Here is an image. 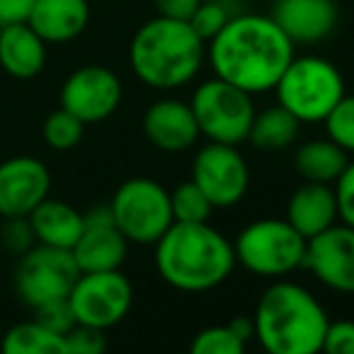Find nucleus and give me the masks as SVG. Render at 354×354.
I'll return each mask as SVG.
<instances>
[{
	"label": "nucleus",
	"instance_id": "b1692460",
	"mask_svg": "<svg viewBox=\"0 0 354 354\" xmlns=\"http://www.w3.org/2000/svg\"><path fill=\"white\" fill-rule=\"evenodd\" d=\"M0 354H68L66 335H56L37 321L17 323L5 333Z\"/></svg>",
	"mask_w": 354,
	"mask_h": 354
},
{
	"label": "nucleus",
	"instance_id": "f03ea898",
	"mask_svg": "<svg viewBox=\"0 0 354 354\" xmlns=\"http://www.w3.org/2000/svg\"><path fill=\"white\" fill-rule=\"evenodd\" d=\"M154 263L169 287L201 294L227 282L236 266L234 243L207 222H174L154 243Z\"/></svg>",
	"mask_w": 354,
	"mask_h": 354
},
{
	"label": "nucleus",
	"instance_id": "f8f14e48",
	"mask_svg": "<svg viewBox=\"0 0 354 354\" xmlns=\"http://www.w3.org/2000/svg\"><path fill=\"white\" fill-rule=\"evenodd\" d=\"M123 84L111 68L82 66L66 77L61 87V106L84 126L102 123L118 111Z\"/></svg>",
	"mask_w": 354,
	"mask_h": 354
},
{
	"label": "nucleus",
	"instance_id": "6ab92c4d",
	"mask_svg": "<svg viewBox=\"0 0 354 354\" xmlns=\"http://www.w3.org/2000/svg\"><path fill=\"white\" fill-rule=\"evenodd\" d=\"M287 219L304 239H313L316 234L326 232L328 227L337 224V207L333 186L328 183L304 181L292 193L287 203Z\"/></svg>",
	"mask_w": 354,
	"mask_h": 354
},
{
	"label": "nucleus",
	"instance_id": "2f4dec72",
	"mask_svg": "<svg viewBox=\"0 0 354 354\" xmlns=\"http://www.w3.org/2000/svg\"><path fill=\"white\" fill-rule=\"evenodd\" d=\"M333 196H335L337 222L354 229V162L342 169V174L333 183Z\"/></svg>",
	"mask_w": 354,
	"mask_h": 354
},
{
	"label": "nucleus",
	"instance_id": "0eeeda50",
	"mask_svg": "<svg viewBox=\"0 0 354 354\" xmlns=\"http://www.w3.org/2000/svg\"><path fill=\"white\" fill-rule=\"evenodd\" d=\"M188 104L196 116L198 131L207 138V142L239 147L248 140V131H251L253 116H256L253 94L219 77H212L198 84Z\"/></svg>",
	"mask_w": 354,
	"mask_h": 354
},
{
	"label": "nucleus",
	"instance_id": "393cba45",
	"mask_svg": "<svg viewBox=\"0 0 354 354\" xmlns=\"http://www.w3.org/2000/svg\"><path fill=\"white\" fill-rule=\"evenodd\" d=\"M174 222H210L212 203L193 181H183L169 193Z\"/></svg>",
	"mask_w": 354,
	"mask_h": 354
},
{
	"label": "nucleus",
	"instance_id": "4be33fe9",
	"mask_svg": "<svg viewBox=\"0 0 354 354\" xmlns=\"http://www.w3.org/2000/svg\"><path fill=\"white\" fill-rule=\"evenodd\" d=\"M350 164V154L337 147L330 138H316V140L304 142L294 154V169L304 181L311 183H328L333 186L342 169Z\"/></svg>",
	"mask_w": 354,
	"mask_h": 354
},
{
	"label": "nucleus",
	"instance_id": "bb28decb",
	"mask_svg": "<svg viewBox=\"0 0 354 354\" xmlns=\"http://www.w3.org/2000/svg\"><path fill=\"white\" fill-rule=\"evenodd\" d=\"M326 138H330L347 154H354V94H345L323 118Z\"/></svg>",
	"mask_w": 354,
	"mask_h": 354
},
{
	"label": "nucleus",
	"instance_id": "dca6fc26",
	"mask_svg": "<svg viewBox=\"0 0 354 354\" xmlns=\"http://www.w3.org/2000/svg\"><path fill=\"white\" fill-rule=\"evenodd\" d=\"M142 133L149 145L171 154L186 152L201 138L191 104L181 99H159L149 104L142 116Z\"/></svg>",
	"mask_w": 354,
	"mask_h": 354
},
{
	"label": "nucleus",
	"instance_id": "423d86ee",
	"mask_svg": "<svg viewBox=\"0 0 354 354\" xmlns=\"http://www.w3.org/2000/svg\"><path fill=\"white\" fill-rule=\"evenodd\" d=\"M234 243L236 263L258 277H284L304 266L306 239L287 219H256L239 232Z\"/></svg>",
	"mask_w": 354,
	"mask_h": 354
},
{
	"label": "nucleus",
	"instance_id": "9b49d317",
	"mask_svg": "<svg viewBox=\"0 0 354 354\" xmlns=\"http://www.w3.org/2000/svg\"><path fill=\"white\" fill-rule=\"evenodd\" d=\"M191 181L205 193L212 207H234L248 193L251 171L239 147L207 142L193 157Z\"/></svg>",
	"mask_w": 354,
	"mask_h": 354
},
{
	"label": "nucleus",
	"instance_id": "72a5a7b5",
	"mask_svg": "<svg viewBox=\"0 0 354 354\" xmlns=\"http://www.w3.org/2000/svg\"><path fill=\"white\" fill-rule=\"evenodd\" d=\"M321 354H354V321L340 318L328 323Z\"/></svg>",
	"mask_w": 354,
	"mask_h": 354
},
{
	"label": "nucleus",
	"instance_id": "f3484780",
	"mask_svg": "<svg viewBox=\"0 0 354 354\" xmlns=\"http://www.w3.org/2000/svg\"><path fill=\"white\" fill-rule=\"evenodd\" d=\"M92 10L87 0H34L27 24L46 44H71L87 29Z\"/></svg>",
	"mask_w": 354,
	"mask_h": 354
},
{
	"label": "nucleus",
	"instance_id": "aec40b11",
	"mask_svg": "<svg viewBox=\"0 0 354 354\" xmlns=\"http://www.w3.org/2000/svg\"><path fill=\"white\" fill-rule=\"evenodd\" d=\"M46 66V44L27 22L0 27V68L15 80H34Z\"/></svg>",
	"mask_w": 354,
	"mask_h": 354
},
{
	"label": "nucleus",
	"instance_id": "cd10ccee",
	"mask_svg": "<svg viewBox=\"0 0 354 354\" xmlns=\"http://www.w3.org/2000/svg\"><path fill=\"white\" fill-rule=\"evenodd\" d=\"M188 354H246V342L234 335L229 326H212L193 337Z\"/></svg>",
	"mask_w": 354,
	"mask_h": 354
},
{
	"label": "nucleus",
	"instance_id": "5701e85b",
	"mask_svg": "<svg viewBox=\"0 0 354 354\" xmlns=\"http://www.w3.org/2000/svg\"><path fill=\"white\" fill-rule=\"evenodd\" d=\"M299 131H301V123L287 109L275 104V106L256 111L246 142H251L253 147L263 149V152H280V149H287L297 142Z\"/></svg>",
	"mask_w": 354,
	"mask_h": 354
},
{
	"label": "nucleus",
	"instance_id": "6e6552de",
	"mask_svg": "<svg viewBox=\"0 0 354 354\" xmlns=\"http://www.w3.org/2000/svg\"><path fill=\"white\" fill-rule=\"evenodd\" d=\"M109 207L118 232L126 236L128 243H157L174 224L169 191L147 176L123 181L113 193Z\"/></svg>",
	"mask_w": 354,
	"mask_h": 354
},
{
	"label": "nucleus",
	"instance_id": "39448f33",
	"mask_svg": "<svg viewBox=\"0 0 354 354\" xmlns=\"http://www.w3.org/2000/svg\"><path fill=\"white\" fill-rule=\"evenodd\" d=\"M277 104L299 123H323L330 109L345 97L340 68L323 56H294L277 80Z\"/></svg>",
	"mask_w": 354,
	"mask_h": 354
},
{
	"label": "nucleus",
	"instance_id": "c9c22d12",
	"mask_svg": "<svg viewBox=\"0 0 354 354\" xmlns=\"http://www.w3.org/2000/svg\"><path fill=\"white\" fill-rule=\"evenodd\" d=\"M32 5L34 0H0V27H8V24L15 22H27Z\"/></svg>",
	"mask_w": 354,
	"mask_h": 354
},
{
	"label": "nucleus",
	"instance_id": "7c9ffc66",
	"mask_svg": "<svg viewBox=\"0 0 354 354\" xmlns=\"http://www.w3.org/2000/svg\"><path fill=\"white\" fill-rule=\"evenodd\" d=\"M106 330L92 326L75 323L66 333V347L68 354H104L106 352Z\"/></svg>",
	"mask_w": 354,
	"mask_h": 354
},
{
	"label": "nucleus",
	"instance_id": "9d476101",
	"mask_svg": "<svg viewBox=\"0 0 354 354\" xmlns=\"http://www.w3.org/2000/svg\"><path fill=\"white\" fill-rule=\"evenodd\" d=\"M75 321L92 328L118 326L133 306V284L121 270L80 272L68 294Z\"/></svg>",
	"mask_w": 354,
	"mask_h": 354
},
{
	"label": "nucleus",
	"instance_id": "c85d7f7f",
	"mask_svg": "<svg viewBox=\"0 0 354 354\" xmlns=\"http://www.w3.org/2000/svg\"><path fill=\"white\" fill-rule=\"evenodd\" d=\"M229 17H232V12H229V8L224 3H219V0H203L188 22L196 29L198 37L207 44L227 24Z\"/></svg>",
	"mask_w": 354,
	"mask_h": 354
},
{
	"label": "nucleus",
	"instance_id": "412c9836",
	"mask_svg": "<svg viewBox=\"0 0 354 354\" xmlns=\"http://www.w3.org/2000/svg\"><path fill=\"white\" fill-rule=\"evenodd\" d=\"M27 219L37 243L53 246V248H66V251H71L75 243H77L80 234L84 229L82 212L75 210L73 205H68L63 201H53V198H46V201L39 203L27 214Z\"/></svg>",
	"mask_w": 354,
	"mask_h": 354
},
{
	"label": "nucleus",
	"instance_id": "a878e982",
	"mask_svg": "<svg viewBox=\"0 0 354 354\" xmlns=\"http://www.w3.org/2000/svg\"><path fill=\"white\" fill-rule=\"evenodd\" d=\"M41 136L46 145L56 152H68V149L77 147L80 140L84 136V123L77 121L71 111H66L63 106H58L56 111H51L46 116L41 126Z\"/></svg>",
	"mask_w": 354,
	"mask_h": 354
},
{
	"label": "nucleus",
	"instance_id": "473e14b6",
	"mask_svg": "<svg viewBox=\"0 0 354 354\" xmlns=\"http://www.w3.org/2000/svg\"><path fill=\"white\" fill-rule=\"evenodd\" d=\"M0 239H3V246L8 248L10 253H15V256H22V253H27L29 248L37 243L27 217H8L5 219L3 229H0Z\"/></svg>",
	"mask_w": 354,
	"mask_h": 354
},
{
	"label": "nucleus",
	"instance_id": "1a4fd4ad",
	"mask_svg": "<svg viewBox=\"0 0 354 354\" xmlns=\"http://www.w3.org/2000/svg\"><path fill=\"white\" fill-rule=\"evenodd\" d=\"M77 277L80 268L71 251L34 243L27 253L19 256L15 289L27 306L37 308L56 299H68Z\"/></svg>",
	"mask_w": 354,
	"mask_h": 354
},
{
	"label": "nucleus",
	"instance_id": "f704fd0d",
	"mask_svg": "<svg viewBox=\"0 0 354 354\" xmlns=\"http://www.w3.org/2000/svg\"><path fill=\"white\" fill-rule=\"evenodd\" d=\"M201 3L203 0H152V8L159 17L183 19V22H188Z\"/></svg>",
	"mask_w": 354,
	"mask_h": 354
},
{
	"label": "nucleus",
	"instance_id": "c756f323",
	"mask_svg": "<svg viewBox=\"0 0 354 354\" xmlns=\"http://www.w3.org/2000/svg\"><path fill=\"white\" fill-rule=\"evenodd\" d=\"M34 321L46 330L56 333V335H66L68 330L75 326V313L68 304V299H56V301L41 304L34 308Z\"/></svg>",
	"mask_w": 354,
	"mask_h": 354
},
{
	"label": "nucleus",
	"instance_id": "e433bc0d",
	"mask_svg": "<svg viewBox=\"0 0 354 354\" xmlns=\"http://www.w3.org/2000/svg\"><path fill=\"white\" fill-rule=\"evenodd\" d=\"M227 326H229V330H232L236 337H241L243 342L253 340V318H248V316H236L232 323H227Z\"/></svg>",
	"mask_w": 354,
	"mask_h": 354
},
{
	"label": "nucleus",
	"instance_id": "f257e3e1",
	"mask_svg": "<svg viewBox=\"0 0 354 354\" xmlns=\"http://www.w3.org/2000/svg\"><path fill=\"white\" fill-rule=\"evenodd\" d=\"M294 44L270 15H232L207 41L205 61L214 77L248 94L272 92L297 53Z\"/></svg>",
	"mask_w": 354,
	"mask_h": 354
},
{
	"label": "nucleus",
	"instance_id": "ddd939ff",
	"mask_svg": "<svg viewBox=\"0 0 354 354\" xmlns=\"http://www.w3.org/2000/svg\"><path fill=\"white\" fill-rule=\"evenodd\" d=\"M323 287L354 294V229L333 224L306 241L304 266Z\"/></svg>",
	"mask_w": 354,
	"mask_h": 354
},
{
	"label": "nucleus",
	"instance_id": "20e7f679",
	"mask_svg": "<svg viewBox=\"0 0 354 354\" xmlns=\"http://www.w3.org/2000/svg\"><path fill=\"white\" fill-rule=\"evenodd\" d=\"M207 44L196 34L191 22L154 15L131 39L128 61L142 84L159 92L186 87L205 63Z\"/></svg>",
	"mask_w": 354,
	"mask_h": 354
},
{
	"label": "nucleus",
	"instance_id": "4468645a",
	"mask_svg": "<svg viewBox=\"0 0 354 354\" xmlns=\"http://www.w3.org/2000/svg\"><path fill=\"white\" fill-rule=\"evenodd\" d=\"M51 191L46 164L29 154L0 162V217H27Z\"/></svg>",
	"mask_w": 354,
	"mask_h": 354
},
{
	"label": "nucleus",
	"instance_id": "7ed1b4c3",
	"mask_svg": "<svg viewBox=\"0 0 354 354\" xmlns=\"http://www.w3.org/2000/svg\"><path fill=\"white\" fill-rule=\"evenodd\" d=\"M251 318L253 340L266 354H321L330 323L323 304L294 282L270 284Z\"/></svg>",
	"mask_w": 354,
	"mask_h": 354
},
{
	"label": "nucleus",
	"instance_id": "2eb2a0df",
	"mask_svg": "<svg viewBox=\"0 0 354 354\" xmlns=\"http://www.w3.org/2000/svg\"><path fill=\"white\" fill-rule=\"evenodd\" d=\"M270 17L294 46H311L330 37L340 19V10L335 0H275Z\"/></svg>",
	"mask_w": 354,
	"mask_h": 354
},
{
	"label": "nucleus",
	"instance_id": "a211bd4d",
	"mask_svg": "<svg viewBox=\"0 0 354 354\" xmlns=\"http://www.w3.org/2000/svg\"><path fill=\"white\" fill-rule=\"evenodd\" d=\"M71 253L80 272L121 270L128 256V241L116 224H84Z\"/></svg>",
	"mask_w": 354,
	"mask_h": 354
}]
</instances>
